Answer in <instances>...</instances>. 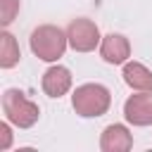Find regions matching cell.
<instances>
[{"label":"cell","mask_w":152,"mask_h":152,"mask_svg":"<svg viewBox=\"0 0 152 152\" xmlns=\"http://www.w3.org/2000/svg\"><path fill=\"white\" fill-rule=\"evenodd\" d=\"M124 81L133 90H152V71L140 62L124 64Z\"/></svg>","instance_id":"cell-9"},{"label":"cell","mask_w":152,"mask_h":152,"mask_svg":"<svg viewBox=\"0 0 152 152\" xmlns=\"http://www.w3.org/2000/svg\"><path fill=\"white\" fill-rule=\"evenodd\" d=\"M19 45L14 40V36L10 31H2L0 33V66L2 69H12L14 64H19Z\"/></svg>","instance_id":"cell-10"},{"label":"cell","mask_w":152,"mask_h":152,"mask_svg":"<svg viewBox=\"0 0 152 152\" xmlns=\"http://www.w3.org/2000/svg\"><path fill=\"white\" fill-rule=\"evenodd\" d=\"M109 104H112V93L102 83H83L71 95V107L83 119H97L107 114Z\"/></svg>","instance_id":"cell-2"},{"label":"cell","mask_w":152,"mask_h":152,"mask_svg":"<svg viewBox=\"0 0 152 152\" xmlns=\"http://www.w3.org/2000/svg\"><path fill=\"white\" fill-rule=\"evenodd\" d=\"M28 45H31V52L43 59V62H57L66 45H69V38H66V31H62L59 26H52V24H43V26H36L28 36Z\"/></svg>","instance_id":"cell-1"},{"label":"cell","mask_w":152,"mask_h":152,"mask_svg":"<svg viewBox=\"0 0 152 152\" xmlns=\"http://www.w3.org/2000/svg\"><path fill=\"white\" fill-rule=\"evenodd\" d=\"M133 147V135L124 124H109L100 135L102 152H126Z\"/></svg>","instance_id":"cell-8"},{"label":"cell","mask_w":152,"mask_h":152,"mask_svg":"<svg viewBox=\"0 0 152 152\" xmlns=\"http://www.w3.org/2000/svg\"><path fill=\"white\" fill-rule=\"evenodd\" d=\"M71 81H74V78H71V71H69L66 66H62V64H55V66H50V69L43 74L40 88H43V93H45L48 97H62V95L69 93Z\"/></svg>","instance_id":"cell-7"},{"label":"cell","mask_w":152,"mask_h":152,"mask_svg":"<svg viewBox=\"0 0 152 152\" xmlns=\"http://www.w3.org/2000/svg\"><path fill=\"white\" fill-rule=\"evenodd\" d=\"M2 112L5 119L17 128H31L40 116V107L17 88H7L2 93Z\"/></svg>","instance_id":"cell-3"},{"label":"cell","mask_w":152,"mask_h":152,"mask_svg":"<svg viewBox=\"0 0 152 152\" xmlns=\"http://www.w3.org/2000/svg\"><path fill=\"white\" fill-rule=\"evenodd\" d=\"M12 145V133H10V121L0 124V150H10Z\"/></svg>","instance_id":"cell-12"},{"label":"cell","mask_w":152,"mask_h":152,"mask_svg":"<svg viewBox=\"0 0 152 152\" xmlns=\"http://www.w3.org/2000/svg\"><path fill=\"white\" fill-rule=\"evenodd\" d=\"M100 55L107 64H126L131 57V43L121 33H107L100 43Z\"/></svg>","instance_id":"cell-6"},{"label":"cell","mask_w":152,"mask_h":152,"mask_svg":"<svg viewBox=\"0 0 152 152\" xmlns=\"http://www.w3.org/2000/svg\"><path fill=\"white\" fill-rule=\"evenodd\" d=\"M124 116L133 126L152 124V90H138L124 102Z\"/></svg>","instance_id":"cell-5"},{"label":"cell","mask_w":152,"mask_h":152,"mask_svg":"<svg viewBox=\"0 0 152 152\" xmlns=\"http://www.w3.org/2000/svg\"><path fill=\"white\" fill-rule=\"evenodd\" d=\"M19 14V0H0V24L10 26Z\"/></svg>","instance_id":"cell-11"},{"label":"cell","mask_w":152,"mask_h":152,"mask_svg":"<svg viewBox=\"0 0 152 152\" xmlns=\"http://www.w3.org/2000/svg\"><path fill=\"white\" fill-rule=\"evenodd\" d=\"M66 38H69V48L76 50V52H90V50H95L102 43L97 24L86 19V17H78V19H74L69 24Z\"/></svg>","instance_id":"cell-4"}]
</instances>
